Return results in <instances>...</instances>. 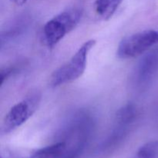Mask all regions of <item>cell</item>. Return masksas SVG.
I'll return each instance as SVG.
<instances>
[{"instance_id":"obj_9","label":"cell","mask_w":158,"mask_h":158,"mask_svg":"<svg viewBox=\"0 0 158 158\" xmlns=\"http://www.w3.org/2000/svg\"><path fill=\"white\" fill-rule=\"evenodd\" d=\"M14 70H15V68L13 67H9L6 68V69H2L1 71V85H2L4 83L5 80H7L12 73H13Z\"/></svg>"},{"instance_id":"obj_6","label":"cell","mask_w":158,"mask_h":158,"mask_svg":"<svg viewBox=\"0 0 158 158\" xmlns=\"http://www.w3.org/2000/svg\"><path fill=\"white\" fill-rule=\"evenodd\" d=\"M123 0H96L95 11L103 20H108L114 15Z\"/></svg>"},{"instance_id":"obj_5","label":"cell","mask_w":158,"mask_h":158,"mask_svg":"<svg viewBox=\"0 0 158 158\" xmlns=\"http://www.w3.org/2000/svg\"><path fill=\"white\" fill-rule=\"evenodd\" d=\"M158 69V49L145 54L138 62L131 75V83L135 88L143 89L151 82Z\"/></svg>"},{"instance_id":"obj_2","label":"cell","mask_w":158,"mask_h":158,"mask_svg":"<svg viewBox=\"0 0 158 158\" xmlns=\"http://www.w3.org/2000/svg\"><path fill=\"white\" fill-rule=\"evenodd\" d=\"M95 44V40L85 42L69 61L52 73L49 78L50 86L58 87L62 85L72 83L81 77L86 70L89 52Z\"/></svg>"},{"instance_id":"obj_10","label":"cell","mask_w":158,"mask_h":158,"mask_svg":"<svg viewBox=\"0 0 158 158\" xmlns=\"http://www.w3.org/2000/svg\"><path fill=\"white\" fill-rule=\"evenodd\" d=\"M12 2H13L14 4L17 5V6H23V4L26 2L28 0H10Z\"/></svg>"},{"instance_id":"obj_4","label":"cell","mask_w":158,"mask_h":158,"mask_svg":"<svg viewBox=\"0 0 158 158\" xmlns=\"http://www.w3.org/2000/svg\"><path fill=\"white\" fill-rule=\"evenodd\" d=\"M158 43V30L146 29L126 36L120 42L117 56L128 60L142 55Z\"/></svg>"},{"instance_id":"obj_8","label":"cell","mask_w":158,"mask_h":158,"mask_svg":"<svg viewBox=\"0 0 158 158\" xmlns=\"http://www.w3.org/2000/svg\"><path fill=\"white\" fill-rule=\"evenodd\" d=\"M158 149L157 142H149L145 143L131 158H156Z\"/></svg>"},{"instance_id":"obj_7","label":"cell","mask_w":158,"mask_h":158,"mask_svg":"<svg viewBox=\"0 0 158 158\" xmlns=\"http://www.w3.org/2000/svg\"><path fill=\"white\" fill-rule=\"evenodd\" d=\"M66 148V142H58L37 150L29 158H59L63 155Z\"/></svg>"},{"instance_id":"obj_11","label":"cell","mask_w":158,"mask_h":158,"mask_svg":"<svg viewBox=\"0 0 158 158\" xmlns=\"http://www.w3.org/2000/svg\"></svg>"},{"instance_id":"obj_3","label":"cell","mask_w":158,"mask_h":158,"mask_svg":"<svg viewBox=\"0 0 158 158\" xmlns=\"http://www.w3.org/2000/svg\"><path fill=\"white\" fill-rule=\"evenodd\" d=\"M41 99V94L39 91H32L23 100L14 105L3 119L2 134H9L24 124L38 110Z\"/></svg>"},{"instance_id":"obj_1","label":"cell","mask_w":158,"mask_h":158,"mask_svg":"<svg viewBox=\"0 0 158 158\" xmlns=\"http://www.w3.org/2000/svg\"><path fill=\"white\" fill-rule=\"evenodd\" d=\"M83 14V6L77 4L62 11L49 20L43 28L42 36L44 44L49 49L53 48L77 27Z\"/></svg>"}]
</instances>
